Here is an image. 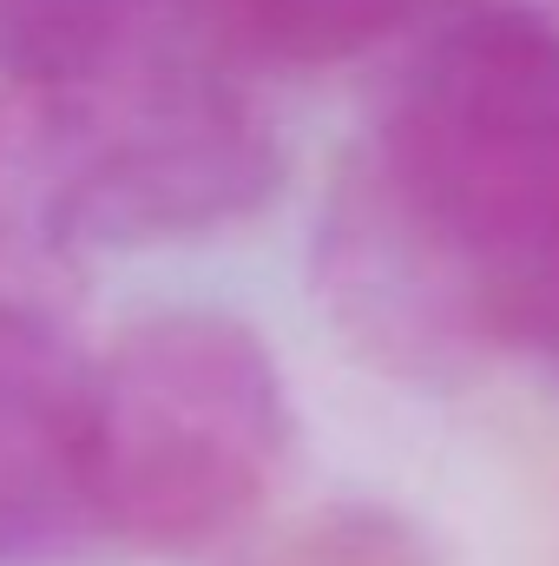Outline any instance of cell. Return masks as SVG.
<instances>
[{
    "mask_svg": "<svg viewBox=\"0 0 559 566\" xmlns=\"http://www.w3.org/2000/svg\"><path fill=\"white\" fill-rule=\"evenodd\" d=\"M559 271V20L474 7L434 27L316 211V296L402 382L520 349Z\"/></svg>",
    "mask_w": 559,
    "mask_h": 566,
    "instance_id": "cell-1",
    "label": "cell"
},
{
    "mask_svg": "<svg viewBox=\"0 0 559 566\" xmlns=\"http://www.w3.org/2000/svg\"><path fill=\"white\" fill-rule=\"evenodd\" d=\"M283 145L204 60L126 53L53 86H0V264L46 271L244 224Z\"/></svg>",
    "mask_w": 559,
    "mask_h": 566,
    "instance_id": "cell-2",
    "label": "cell"
},
{
    "mask_svg": "<svg viewBox=\"0 0 559 566\" xmlns=\"http://www.w3.org/2000/svg\"><path fill=\"white\" fill-rule=\"evenodd\" d=\"M289 434L283 369L244 316H139L93 363L99 541L145 560H191L238 541L277 488Z\"/></svg>",
    "mask_w": 559,
    "mask_h": 566,
    "instance_id": "cell-3",
    "label": "cell"
},
{
    "mask_svg": "<svg viewBox=\"0 0 559 566\" xmlns=\"http://www.w3.org/2000/svg\"><path fill=\"white\" fill-rule=\"evenodd\" d=\"M99 547L93 363L0 296V566H80Z\"/></svg>",
    "mask_w": 559,
    "mask_h": 566,
    "instance_id": "cell-4",
    "label": "cell"
},
{
    "mask_svg": "<svg viewBox=\"0 0 559 566\" xmlns=\"http://www.w3.org/2000/svg\"><path fill=\"white\" fill-rule=\"evenodd\" d=\"M198 40L244 66H336L389 40L421 0H184Z\"/></svg>",
    "mask_w": 559,
    "mask_h": 566,
    "instance_id": "cell-5",
    "label": "cell"
},
{
    "mask_svg": "<svg viewBox=\"0 0 559 566\" xmlns=\"http://www.w3.org/2000/svg\"><path fill=\"white\" fill-rule=\"evenodd\" d=\"M151 0H0V80L53 86L145 46Z\"/></svg>",
    "mask_w": 559,
    "mask_h": 566,
    "instance_id": "cell-6",
    "label": "cell"
},
{
    "mask_svg": "<svg viewBox=\"0 0 559 566\" xmlns=\"http://www.w3.org/2000/svg\"><path fill=\"white\" fill-rule=\"evenodd\" d=\"M238 566H441L428 534L389 501H329L296 514Z\"/></svg>",
    "mask_w": 559,
    "mask_h": 566,
    "instance_id": "cell-7",
    "label": "cell"
},
{
    "mask_svg": "<svg viewBox=\"0 0 559 566\" xmlns=\"http://www.w3.org/2000/svg\"><path fill=\"white\" fill-rule=\"evenodd\" d=\"M520 349L547 363V376L559 382V271L540 283V296L527 303V323H520Z\"/></svg>",
    "mask_w": 559,
    "mask_h": 566,
    "instance_id": "cell-8",
    "label": "cell"
}]
</instances>
